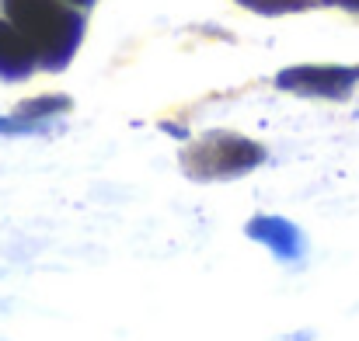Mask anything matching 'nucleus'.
<instances>
[{
  "instance_id": "obj_1",
  "label": "nucleus",
  "mask_w": 359,
  "mask_h": 341,
  "mask_svg": "<svg viewBox=\"0 0 359 341\" xmlns=\"http://www.w3.org/2000/svg\"><path fill=\"white\" fill-rule=\"evenodd\" d=\"M11 25L28 39L39 63L60 70L84 35V18L63 0H4Z\"/></svg>"
},
{
  "instance_id": "obj_2",
  "label": "nucleus",
  "mask_w": 359,
  "mask_h": 341,
  "mask_svg": "<svg viewBox=\"0 0 359 341\" xmlns=\"http://www.w3.org/2000/svg\"><path fill=\"white\" fill-rule=\"evenodd\" d=\"M262 160H265V150L244 136H234V132H210L199 143H192L182 157L185 171L199 181L238 178L244 171L258 167Z\"/></svg>"
},
{
  "instance_id": "obj_3",
  "label": "nucleus",
  "mask_w": 359,
  "mask_h": 341,
  "mask_svg": "<svg viewBox=\"0 0 359 341\" xmlns=\"http://www.w3.org/2000/svg\"><path fill=\"white\" fill-rule=\"evenodd\" d=\"M283 91L304 95V98H349V91L359 84V67H328V63H307L290 67L276 77Z\"/></svg>"
},
{
  "instance_id": "obj_4",
  "label": "nucleus",
  "mask_w": 359,
  "mask_h": 341,
  "mask_svg": "<svg viewBox=\"0 0 359 341\" xmlns=\"http://www.w3.org/2000/svg\"><path fill=\"white\" fill-rule=\"evenodd\" d=\"M244 233L251 240L265 244L283 261H297L304 254V233L293 227L290 220H283V216H255V220H248Z\"/></svg>"
},
{
  "instance_id": "obj_5",
  "label": "nucleus",
  "mask_w": 359,
  "mask_h": 341,
  "mask_svg": "<svg viewBox=\"0 0 359 341\" xmlns=\"http://www.w3.org/2000/svg\"><path fill=\"white\" fill-rule=\"evenodd\" d=\"M35 67H39V56L28 46V39L11 21H0V77L4 81H25Z\"/></svg>"
},
{
  "instance_id": "obj_6",
  "label": "nucleus",
  "mask_w": 359,
  "mask_h": 341,
  "mask_svg": "<svg viewBox=\"0 0 359 341\" xmlns=\"http://www.w3.org/2000/svg\"><path fill=\"white\" fill-rule=\"evenodd\" d=\"M70 109V98L63 95H53V98H39V102H25L14 118H4L0 129H32L35 118H49V115H60Z\"/></svg>"
},
{
  "instance_id": "obj_7",
  "label": "nucleus",
  "mask_w": 359,
  "mask_h": 341,
  "mask_svg": "<svg viewBox=\"0 0 359 341\" xmlns=\"http://www.w3.org/2000/svg\"><path fill=\"white\" fill-rule=\"evenodd\" d=\"M244 4H251L258 11H286L290 7V0H244Z\"/></svg>"
},
{
  "instance_id": "obj_8",
  "label": "nucleus",
  "mask_w": 359,
  "mask_h": 341,
  "mask_svg": "<svg viewBox=\"0 0 359 341\" xmlns=\"http://www.w3.org/2000/svg\"><path fill=\"white\" fill-rule=\"evenodd\" d=\"M70 4H91V0H70Z\"/></svg>"
},
{
  "instance_id": "obj_9",
  "label": "nucleus",
  "mask_w": 359,
  "mask_h": 341,
  "mask_svg": "<svg viewBox=\"0 0 359 341\" xmlns=\"http://www.w3.org/2000/svg\"><path fill=\"white\" fill-rule=\"evenodd\" d=\"M349 4H353V7H359V0H349Z\"/></svg>"
}]
</instances>
